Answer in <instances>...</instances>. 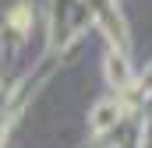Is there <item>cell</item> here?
Masks as SVG:
<instances>
[{
  "instance_id": "1",
  "label": "cell",
  "mask_w": 152,
  "mask_h": 148,
  "mask_svg": "<svg viewBox=\"0 0 152 148\" xmlns=\"http://www.w3.org/2000/svg\"><path fill=\"white\" fill-rule=\"evenodd\" d=\"M106 71H110V81L113 85H127V64L120 53H110L106 57Z\"/></svg>"
},
{
  "instance_id": "2",
  "label": "cell",
  "mask_w": 152,
  "mask_h": 148,
  "mask_svg": "<svg viewBox=\"0 0 152 148\" xmlns=\"http://www.w3.org/2000/svg\"><path fill=\"white\" fill-rule=\"evenodd\" d=\"M113 120H117V106H103L99 116H96V127H110Z\"/></svg>"
}]
</instances>
